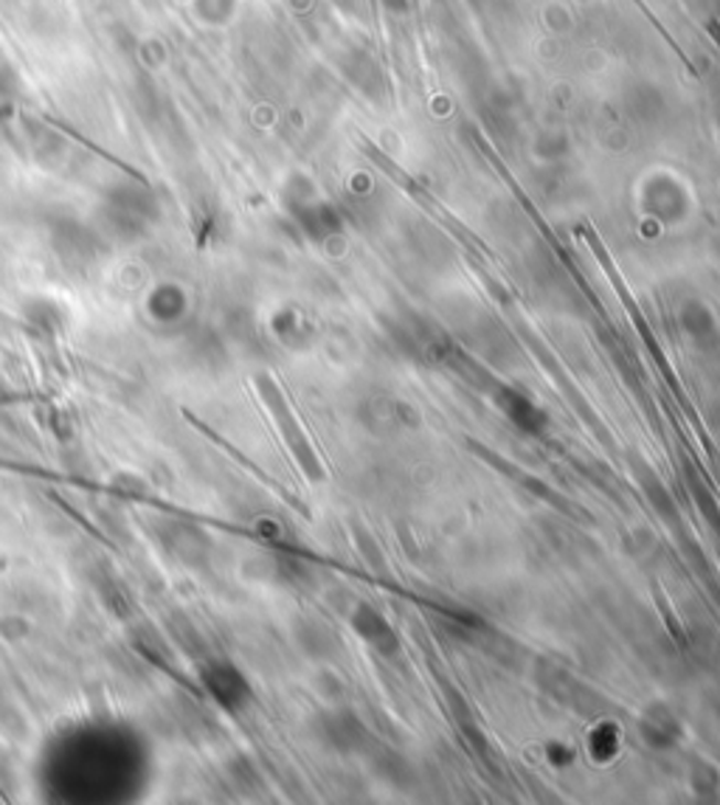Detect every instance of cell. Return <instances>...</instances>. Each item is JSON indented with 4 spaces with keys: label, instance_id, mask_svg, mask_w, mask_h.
Here are the masks:
<instances>
[{
    "label": "cell",
    "instance_id": "obj_1",
    "mask_svg": "<svg viewBox=\"0 0 720 805\" xmlns=\"http://www.w3.org/2000/svg\"><path fill=\"white\" fill-rule=\"evenodd\" d=\"M158 541L163 544V549L183 564L189 569H201L206 567L208 552H212V541L208 535L203 533L201 527H195L186 518H161L158 522Z\"/></svg>",
    "mask_w": 720,
    "mask_h": 805
},
{
    "label": "cell",
    "instance_id": "obj_2",
    "mask_svg": "<svg viewBox=\"0 0 720 805\" xmlns=\"http://www.w3.org/2000/svg\"><path fill=\"white\" fill-rule=\"evenodd\" d=\"M201 681L208 690L217 705H223L226 710H239L248 699V685H245L243 674H239L234 665H226V662H206L201 670Z\"/></svg>",
    "mask_w": 720,
    "mask_h": 805
},
{
    "label": "cell",
    "instance_id": "obj_3",
    "mask_svg": "<svg viewBox=\"0 0 720 805\" xmlns=\"http://www.w3.org/2000/svg\"><path fill=\"white\" fill-rule=\"evenodd\" d=\"M183 304H186V302H183L181 290L170 288V285H166V288H161V290H155V293H152L150 308H152V313L158 315V319L175 321L178 315L183 313Z\"/></svg>",
    "mask_w": 720,
    "mask_h": 805
}]
</instances>
